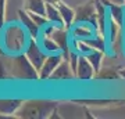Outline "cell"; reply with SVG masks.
Returning <instances> with one entry per match:
<instances>
[{
	"label": "cell",
	"instance_id": "obj_1",
	"mask_svg": "<svg viewBox=\"0 0 125 119\" xmlns=\"http://www.w3.org/2000/svg\"><path fill=\"white\" fill-rule=\"evenodd\" d=\"M31 36L20 22H10L1 28V44L3 50L9 55H15L25 51Z\"/></svg>",
	"mask_w": 125,
	"mask_h": 119
},
{
	"label": "cell",
	"instance_id": "obj_2",
	"mask_svg": "<svg viewBox=\"0 0 125 119\" xmlns=\"http://www.w3.org/2000/svg\"><path fill=\"white\" fill-rule=\"evenodd\" d=\"M58 107L57 101H50V100H28L22 101L21 107L18 108L14 116L21 119H43L52 118L56 114Z\"/></svg>",
	"mask_w": 125,
	"mask_h": 119
},
{
	"label": "cell",
	"instance_id": "obj_3",
	"mask_svg": "<svg viewBox=\"0 0 125 119\" xmlns=\"http://www.w3.org/2000/svg\"><path fill=\"white\" fill-rule=\"evenodd\" d=\"M9 58V66L10 73L13 79L18 80H39V71L36 69L25 53L10 55Z\"/></svg>",
	"mask_w": 125,
	"mask_h": 119
},
{
	"label": "cell",
	"instance_id": "obj_4",
	"mask_svg": "<svg viewBox=\"0 0 125 119\" xmlns=\"http://www.w3.org/2000/svg\"><path fill=\"white\" fill-rule=\"evenodd\" d=\"M76 22H88L97 28V10L96 3L86 1L75 9V24Z\"/></svg>",
	"mask_w": 125,
	"mask_h": 119
},
{
	"label": "cell",
	"instance_id": "obj_5",
	"mask_svg": "<svg viewBox=\"0 0 125 119\" xmlns=\"http://www.w3.org/2000/svg\"><path fill=\"white\" fill-rule=\"evenodd\" d=\"M24 53H25V55L28 57V60L33 64V66H35L38 71L40 69V66L43 65L46 57H47V53L42 49L39 40L33 39V37L29 39V43H28L27 49H25Z\"/></svg>",
	"mask_w": 125,
	"mask_h": 119
},
{
	"label": "cell",
	"instance_id": "obj_6",
	"mask_svg": "<svg viewBox=\"0 0 125 119\" xmlns=\"http://www.w3.org/2000/svg\"><path fill=\"white\" fill-rule=\"evenodd\" d=\"M64 54L62 53H54V54H47L43 65L39 69V80H49L54 69L60 65V62L64 60Z\"/></svg>",
	"mask_w": 125,
	"mask_h": 119
},
{
	"label": "cell",
	"instance_id": "obj_7",
	"mask_svg": "<svg viewBox=\"0 0 125 119\" xmlns=\"http://www.w3.org/2000/svg\"><path fill=\"white\" fill-rule=\"evenodd\" d=\"M94 76H96V69L93 68V65L90 64L85 54H81L75 69V78L79 80H90L94 79Z\"/></svg>",
	"mask_w": 125,
	"mask_h": 119
},
{
	"label": "cell",
	"instance_id": "obj_8",
	"mask_svg": "<svg viewBox=\"0 0 125 119\" xmlns=\"http://www.w3.org/2000/svg\"><path fill=\"white\" fill-rule=\"evenodd\" d=\"M18 18H20V22L24 25V28L27 29V32L29 33L31 37L33 39H39L40 33H42V29H40L38 25L35 24V21L32 19V17L29 15L27 10H18Z\"/></svg>",
	"mask_w": 125,
	"mask_h": 119
},
{
	"label": "cell",
	"instance_id": "obj_9",
	"mask_svg": "<svg viewBox=\"0 0 125 119\" xmlns=\"http://www.w3.org/2000/svg\"><path fill=\"white\" fill-rule=\"evenodd\" d=\"M75 78V72L72 69L71 64L68 62L67 58H64L60 65L54 69V72L52 73L49 80H71Z\"/></svg>",
	"mask_w": 125,
	"mask_h": 119
},
{
	"label": "cell",
	"instance_id": "obj_10",
	"mask_svg": "<svg viewBox=\"0 0 125 119\" xmlns=\"http://www.w3.org/2000/svg\"><path fill=\"white\" fill-rule=\"evenodd\" d=\"M93 28H94L93 25L88 24V22H76V25H72V28L70 31H71L72 39L86 40V39H90V37H93L96 35Z\"/></svg>",
	"mask_w": 125,
	"mask_h": 119
},
{
	"label": "cell",
	"instance_id": "obj_11",
	"mask_svg": "<svg viewBox=\"0 0 125 119\" xmlns=\"http://www.w3.org/2000/svg\"><path fill=\"white\" fill-rule=\"evenodd\" d=\"M53 3L57 6L58 11L61 14L64 27L68 28V29H71L72 25L75 24V10H72L71 7H68L62 0H53Z\"/></svg>",
	"mask_w": 125,
	"mask_h": 119
},
{
	"label": "cell",
	"instance_id": "obj_12",
	"mask_svg": "<svg viewBox=\"0 0 125 119\" xmlns=\"http://www.w3.org/2000/svg\"><path fill=\"white\" fill-rule=\"evenodd\" d=\"M24 100L18 98H0V118L1 116H14Z\"/></svg>",
	"mask_w": 125,
	"mask_h": 119
},
{
	"label": "cell",
	"instance_id": "obj_13",
	"mask_svg": "<svg viewBox=\"0 0 125 119\" xmlns=\"http://www.w3.org/2000/svg\"><path fill=\"white\" fill-rule=\"evenodd\" d=\"M39 43L42 46V49L45 50L47 54H54V53H61V49H60V46L56 43V40L49 35H43V33H40L39 36Z\"/></svg>",
	"mask_w": 125,
	"mask_h": 119
},
{
	"label": "cell",
	"instance_id": "obj_14",
	"mask_svg": "<svg viewBox=\"0 0 125 119\" xmlns=\"http://www.w3.org/2000/svg\"><path fill=\"white\" fill-rule=\"evenodd\" d=\"M46 17H47L50 24H54V25H64V24H62L61 14L58 11L57 6L54 4V3H52V1H46Z\"/></svg>",
	"mask_w": 125,
	"mask_h": 119
},
{
	"label": "cell",
	"instance_id": "obj_15",
	"mask_svg": "<svg viewBox=\"0 0 125 119\" xmlns=\"http://www.w3.org/2000/svg\"><path fill=\"white\" fill-rule=\"evenodd\" d=\"M108 11H110V18L113 21H115L122 29H124V19H125V14H124V4H114L110 3L108 4Z\"/></svg>",
	"mask_w": 125,
	"mask_h": 119
},
{
	"label": "cell",
	"instance_id": "obj_16",
	"mask_svg": "<svg viewBox=\"0 0 125 119\" xmlns=\"http://www.w3.org/2000/svg\"><path fill=\"white\" fill-rule=\"evenodd\" d=\"M96 79H102V80H120L121 75L120 71L114 69V68H100L96 72Z\"/></svg>",
	"mask_w": 125,
	"mask_h": 119
},
{
	"label": "cell",
	"instance_id": "obj_17",
	"mask_svg": "<svg viewBox=\"0 0 125 119\" xmlns=\"http://www.w3.org/2000/svg\"><path fill=\"white\" fill-rule=\"evenodd\" d=\"M25 10L46 15V0H25Z\"/></svg>",
	"mask_w": 125,
	"mask_h": 119
},
{
	"label": "cell",
	"instance_id": "obj_18",
	"mask_svg": "<svg viewBox=\"0 0 125 119\" xmlns=\"http://www.w3.org/2000/svg\"><path fill=\"white\" fill-rule=\"evenodd\" d=\"M86 57H88V60L90 61V64L93 65V68L96 69V72H97V71L102 68V62H103V58H104V51L92 49L89 53L86 54Z\"/></svg>",
	"mask_w": 125,
	"mask_h": 119
},
{
	"label": "cell",
	"instance_id": "obj_19",
	"mask_svg": "<svg viewBox=\"0 0 125 119\" xmlns=\"http://www.w3.org/2000/svg\"><path fill=\"white\" fill-rule=\"evenodd\" d=\"M11 73H10V66H9V58L6 55H0V79H10Z\"/></svg>",
	"mask_w": 125,
	"mask_h": 119
},
{
	"label": "cell",
	"instance_id": "obj_20",
	"mask_svg": "<svg viewBox=\"0 0 125 119\" xmlns=\"http://www.w3.org/2000/svg\"><path fill=\"white\" fill-rule=\"evenodd\" d=\"M6 3L7 0H0V29L4 27V17H6Z\"/></svg>",
	"mask_w": 125,
	"mask_h": 119
},
{
	"label": "cell",
	"instance_id": "obj_21",
	"mask_svg": "<svg viewBox=\"0 0 125 119\" xmlns=\"http://www.w3.org/2000/svg\"><path fill=\"white\" fill-rule=\"evenodd\" d=\"M110 3H114V4H124L125 6V0H110Z\"/></svg>",
	"mask_w": 125,
	"mask_h": 119
},
{
	"label": "cell",
	"instance_id": "obj_22",
	"mask_svg": "<svg viewBox=\"0 0 125 119\" xmlns=\"http://www.w3.org/2000/svg\"><path fill=\"white\" fill-rule=\"evenodd\" d=\"M4 54V50H3V44H1V29H0V55Z\"/></svg>",
	"mask_w": 125,
	"mask_h": 119
},
{
	"label": "cell",
	"instance_id": "obj_23",
	"mask_svg": "<svg viewBox=\"0 0 125 119\" xmlns=\"http://www.w3.org/2000/svg\"><path fill=\"white\" fill-rule=\"evenodd\" d=\"M118 71H120L121 79H125V68H122V69H118Z\"/></svg>",
	"mask_w": 125,
	"mask_h": 119
}]
</instances>
